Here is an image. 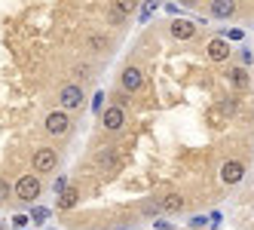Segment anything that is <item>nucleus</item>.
<instances>
[{
  "label": "nucleus",
  "mask_w": 254,
  "mask_h": 230,
  "mask_svg": "<svg viewBox=\"0 0 254 230\" xmlns=\"http://www.w3.org/2000/svg\"><path fill=\"white\" fill-rule=\"evenodd\" d=\"M208 56H211L214 62H224V59L230 56V46H227L224 40H211V43H208Z\"/></svg>",
  "instance_id": "9d476101"
},
{
  "label": "nucleus",
  "mask_w": 254,
  "mask_h": 230,
  "mask_svg": "<svg viewBox=\"0 0 254 230\" xmlns=\"http://www.w3.org/2000/svg\"><path fill=\"white\" fill-rule=\"evenodd\" d=\"M159 209H166V212H178V209H184V197L181 193H169L166 200H162V206Z\"/></svg>",
  "instance_id": "9b49d317"
},
{
  "label": "nucleus",
  "mask_w": 254,
  "mask_h": 230,
  "mask_svg": "<svg viewBox=\"0 0 254 230\" xmlns=\"http://www.w3.org/2000/svg\"><path fill=\"white\" fill-rule=\"evenodd\" d=\"M59 101H62V111H64V114H67V111H77L80 104H83V86H77V83L62 86Z\"/></svg>",
  "instance_id": "7ed1b4c3"
},
{
  "label": "nucleus",
  "mask_w": 254,
  "mask_h": 230,
  "mask_svg": "<svg viewBox=\"0 0 254 230\" xmlns=\"http://www.w3.org/2000/svg\"><path fill=\"white\" fill-rule=\"evenodd\" d=\"M12 193H15L22 203H34V200L43 193V184H40L37 175H22V178L12 184Z\"/></svg>",
  "instance_id": "f257e3e1"
},
{
  "label": "nucleus",
  "mask_w": 254,
  "mask_h": 230,
  "mask_svg": "<svg viewBox=\"0 0 254 230\" xmlns=\"http://www.w3.org/2000/svg\"><path fill=\"white\" fill-rule=\"evenodd\" d=\"M101 120H104V129H111V132H117V129H123V108L120 104H114V108H107V111H101Z\"/></svg>",
  "instance_id": "0eeeda50"
},
{
  "label": "nucleus",
  "mask_w": 254,
  "mask_h": 230,
  "mask_svg": "<svg viewBox=\"0 0 254 230\" xmlns=\"http://www.w3.org/2000/svg\"><path fill=\"white\" fill-rule=\"evenodd\" d=\"M92 46H95V49H104V46H107V40H104V37H92Z\"/></svg>",
  "instance_id": "dca6fc26"
},
{
  "label": "nucleus",
  "mask_w": 254,
  "mask_h": 230,
  "mask_svg": "<svg viewBox=\"0 0 254 230\" xmlns=\"http://www.w3.org/2000/svg\"><path fill=\"white\" fill-rule=\"evenodd\" d=\"M141 83H144V77H141L138 68H126V71H123V89H126V92H138Z\"/></svg>",
  "instance_id": "6e6552de"
},
{
  "label": "nucleus",
  "mask_w": 254,
  "mask_h": 230,
  "mask_svg": "<svg viewBox=\"0 0 254 230\" xmlns=\"http://www.w3.org/2000/svg\"><path fill=\"white\" fill-rule=\"evenodd\" d=\"M221 178H224V184H239L245 178V163L242 160H227L224 169H221Z\"/></svg>",
  "instance_id": "39448f33"
},
{
  "label": "nucleus",
  "mask_w": 254,
  "mask_h": 230,
  "mask_svg": "<svg viewBox=\"0 0 254 230\" xmlns=\"http://www.w3.org/2000/svg\"><path fill=\"white\" fill-rule=\"evenodd\" d=\"M224 108H227V114H233V111H236V101H233V98H227V101H224Z\"/></svg>",
  "instance_id": "f3484780"
},
{
  "label": "nucleus",
  "mask_w": 254,
  "mask_h": 230,
  "mask_svg": "<svg viewBox=\"0 0 254 230\" xmlns=\"http://www.w3.org/2000/svg\"><path fill=\"white\" fill-rule=\"evenodd\" d=\"M77 200H80L77 184H67V187H64V193L59 197V209H74V206H77Z\"/></svg>",
  "instance_id": "1a4fd4ad"
},
{
  "label": "nucleus",
  "mask_w": 254,
  "mask_h": 230,
  "mask_svg": "<svg viewBox=\"0 0 254 230\" xmlns=\"http://www.w3.org/2000/svg\"><path fill=\"white\" fill-rule=\"evenodd\" d=\"M172 37L175 40H190V37H196V25L190 19H175L172 22Z\"/></svg>",
  "instance_id": "423d86ee"
},
{
  "label": "nucleus",
  "mask_w": 254,
  "mask_h": 230,
  "mask_svg": "<svg viewBox=\"0 0 254 230\" xmlns=\"http://www.w3.org/2000/svg\"><path fill=\"white\" fill-rule=\"evenodd\" d=\"M67 126H70V117L64 111H49L46 114V132L49 135H64Z\"/></svg>",
  "instance_id": "20e7f679"
},
{
  "label": "nucleus",
  "mask_w": 254,
  "mask_h": 230,
  "mask_svg": "<svg viewBox=\"0 0 254 230\" xmlns=\"http://www.w3.org/2000/svg\"><path fill=\"white\" fill-rule=\"evenodd\" d=\"M236 6L233 3H211V15H217V19H227V15H233Z\"/></svg>",
  "instance_id": "ddd939ff"
},
{
  "label": "nucleus",
  "mask_w": 254,
  "mask_h": 230,
  "mask_svg": "<svg viewBox=\"0 0 254 230\" xmlns=\"http://www.w3.org/2000/svg\"><path fill=\"white\" fill-rule=\"evenodd\" d=\"M31 166H34V172H37V175H49L52 169L59 166V153L52 151V148H40V151H34Z\"/></svg>",
  "instance_id": "f03ea898"
},
{
  "label": "nucleus",
  "mask_w": 254,
  "mask_h": 230,
  "mask_svg": "<svg viewBox=\"0 0 254 230\" xmlns=\"http://www.w3.org/2000/svg\"><path fill=\"white\" fill-rule=\"evenodd\" d=\"M230 83L236 86V89H245V86H248V74H245V68H233V71H230Z\"/></svg>",
  "instance_id": "f8f14e48"
},
{
  "label": "nucleus",
  "mask_w": 254,
  "mask_h": 230,
  "mask_svg": "<svg viewBox=\"0 0 254 230\" xmlns=\"http://www.w3.org/2000/svg\"><path fill=\"white\" fill-rule=\"evenodd\" d=\"M101 104H104V95H101V92H98V95H95V101H92V108H95V114H98V111H101Z\"/></svg>",
  "instance_id": "2eb2a0df"
},
{
  "label": "nucleus",
  "mask_w": 254,
  "mask_h": 230,
  "mask_svg": "<svg viewBox=\"0 0 254 230\" xmlns=\"http://www.w3.org/2000/svg\"><path fill=\"white\" fill-rule=\"evenodd\" d=\"M9 193H12V184L0 178V203H6V200H9Z\"/></svg>",
  "instance_id": "4468645a"
}]
</instances>
